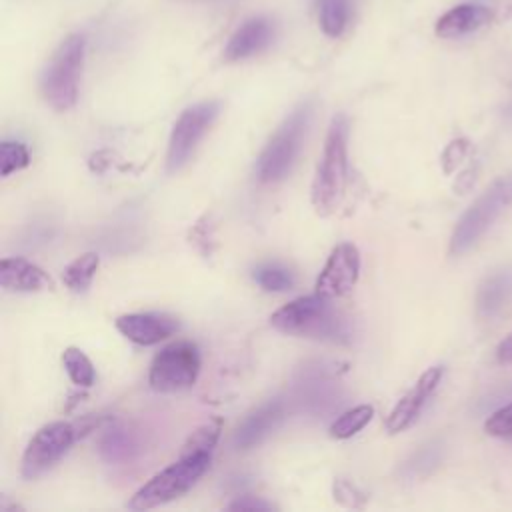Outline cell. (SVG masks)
I'll return each mask as SVG.
<instances>
[{
    "mask_svg": "<svg viewBox=\"0 0 512 512\" xmlns=\"http://www.w3.org/2000/svg\"><path fill=\"white\" fill-rule=\"evenodd\" d=\"M270 324L284 334L332 344H350L354 334L350 320L318 292L284 304L270 316Z\"/></svg>",
    "mask_w": 512,
    "mask_h": 512,
    "instance_id": "cell-1",
    "label": "cell"
},
{
    "mask_svg": "<svg viewBox=\"0 0 512 512\" xmlns=\"http://www.w3.org/2000/svg\"><path fill=\"white\" fill-rule=\"evenodd\" d=\"M348 184V122L344 114L332 118L322 158L312 182V206L318 214H332L346 192Z\"/></svg>",
    "mask_w": 512,
    "mask_h": 512,
    "instance_id": "cell-2",
    "label": "cell"
},
{
    "mask_svg": "<svg viewBox=\"0 0 512 512\" xmlns=\"http://www.w3.org/2000/svg\"><path fill=\"white\" fill-rule=\"evenodd\" d=\"M84 54L86 36L70 34L60 42V46L56 48V52L52 54L50 62L42 72V96L58 112L70 110L78 100V84L82 76Z\"/></svg>",
    "mask_w": 512,
    "mask_h": 512,
    "instance_id": "cell-3",
    "label": "cell"
},
{
    "mask_svg": "<svg viewBox=\"0 0 512 512\" xmlns=\"http://www.w3.org/2000/svg\"><path fill=\"white\" fill-rule=\"evenodd\" d=\"M212 454H188L178 456L176 462L154 474L148 482H144L128 500L130 510H148L170 500L180 498L188 492L200 476L210 468Z\"/></svg>",
    "mask_w": 512,
    "mask_h": 512,
    "instance_id": "cell-4",
    "label": "cell"
},
{
    "mask_svg": "<svg viewBox=\"0 0 512 512\" xmlns=\"http://www.w3.org/2000/svg\"><path fill=\"white\" fill-rule=\"evenodd\" d=\"M310 120H312V104L304 102L296 110H292L290 116L276 128L274 136L268 140V144L258 156V162H256L258 180L278 182L290 172L300 152Z\"/></svg>",
    "mask_w": 512,
    "mask_h": 512,
    "instance_id": "cell-5",
    "label": "cell"
},
{
    "mask_svg": "<svg viewBox=\"0 0 512 512\" xmlns=\"http://www.w3.org/2000/svg\"><path fill=\"white\" fill-rule=\"evenodd\" d=\"M512 202V176L496 180L458 220L452 240L450 254L466 252L498 218L502 208Z\"/></svg>",
    "mask_w": 512,
    "mask_h": 512,
    "instance_id": "cell-6",
    "label": "cell"
},
{
    "mask_svg": "<svg viewBox=\"0 0 512 512\" xmlns=\"http://www.w3.org/2000/svg\"><path fill=\"white\" fill-rule=\"evenodd\" d=\"M200 372V352L196 344L178 340L164 346L152 360L148 384L156 392H178L190 388Z\"/></svg>",
    "mask_w": 512,
    "mask_h": 512,
    "instance_id": "cell-7",
    "label": "cell"
},
{
    "mask_svg": "<svg viewBox=\"0 0 512 512\" xmlns=\"http://www.w3.org/2000/svg\"><path fill=\"white\" fill-rule=\"evenodd\" d=\"M218 110H220V104L210 100V102L194 104L178 116L168 140V154H166L168 172H176L188 162L198 142L208 132L214 118L218 116Z\"/></svg>",
    "mask_w": 512,
    "mask_h": 512,
    "instance_id": "cell-8",
    "label": "cell"
},
{
    "mask_svg": "<svg viewBox=\"0 0 512 512\" xmlns=\"http://www.w3.org/2000/svg\"><path fill=\"white\" fill-rule=\"evenodd\" d=\"M76 428L70 422H50L42 426L28 442L22 456V476L32 480L44 474L60 460L76 440Z\"/></svg>",
    "mask_w": 512,
    "mask_h": 512,
    "instance_id": "cell-9",
    "label": "cell"
},
{
    "mask_svg": "<svg viewBox=\"0 0 512 512\" xmlns=\"http://www.w3.org/2000/svg\"><path fill=\"white\" fill-rule=\"evenodd\" d=\"M358 274H360L358 248L350 242H342L330 252L316 280V292L328 298L344 296L354 288Z\"/></svg>",
    "mask_w": 512,
    "mask_h": 512,
    "instance_id": "cell-10",
    "label": "cell"
},
{
    "mask_svg": "<svg viewBox=\"0 0 512 512\" xmlns=\"http://www.w3.org/2000/svg\"><path fill=\"white\" fill-rule=\"evenodd\" d=\"M442 372H444L442 366H430L416 380V384L396 402V406L390 410V414L386 418V430L390 434L402 432L404 428H408L418 418L424 404L428 402V398L434 394L436 386L440 384Z\"/></svg>",
    "mask_w": 512,
    "mask_h": 512,
    "instance_id": "cell-11",
    "label": "cell"
},
{
    "mask_svg": "<svg viewBox=\"0 0 512 512\" xmlns=\"http://www.w3.org/2000/svg\"><path fill=\"white\" fill-rule=\"evenodd\" d=\"M116 328L130 342L140 346H152L160 340L172 336L178 330V322L166 314L154 312H138V314H122L116 318Z\"/></svg>",
    "mask_w": 512,
    "mask_h": 512,
    "instance_id": "cell-12",
    "label": "cell"
},
{
    "mask_svg": "<svg viewBox=\"0 0 512 512\" xmlns=\"http://www.w3.org/2000/svg\"><path fill=\"white\" fill-rule=\"evenodd\" d=\"M286 406L282 400H268L256 410H252L238 426L234 434V446L240 450H248L260 444L268 434H272L280 422L284 420Z\"/></svg>",
    "mask_w": 512,
    "mask_h": 512,
    "instance_id": "cell-13",
    "label": "cell"
},
{
    "mask_svg": "<svg viewBox=\"0 0 512 512\" xmlns=\"http://www.w3.org/2000/svg\"><path fill=\"white\" fill-rule=\"evenodd\" d=\"M274 38V24L264 16L248 18L230 36L224 56L226 60H244L262 52Z\"/></svg>",
    "mask_w": 512,
    "mask_h": 512,
    "instance_id": "cell-14",
    "label": "cell"
},
{
    "mask_svg": "<svg viewBox=\"0 0 512 512\" xmlns=\"http://www.w3.org/2000/svg\"><path fill=\"white\" fill-rule=\"evenodd\" d=\"M492 10L482 4H458L444 12L436 26L434 32L440 38H460L466 34H472L486 26L492 20Z\"/></svg>",
    "mask_w": 512,
    "mask_h": 512,
    "instance_id": "cell-15",
    "label": "cell"
},
{
    "mask_svg": "<svg viewBox=\"0 0 512 512\" xmlns=\"http://www.w3.org/2000/svg\"><path fill=\"white\" fill-rule=\"evenodd\" d=\"M0 284L12 292H38L52 290L54 284L50 276L26 258H2L0 262Z\"/></svg>",
    "mask_w": 512,
    "mask_h": 512,
    "instance_id": "cell-16",
    "label": "cell"
},
{
    "mask_svg": "<svg viewBox=\"0 0 512 512\" xmlns=\"http://www.w3.org/2000/svg\"><path fill=\"white\" fill-rule=\"evenodd\" d=\"M100 258L96 252H86L82 256H78L76 260H72L64 272H62V282L72 290V292H84L90 284L92 278L98 270Z\"/></svg>",
    "mask_w": 512,
    "mask_h": 512,
    "instance_id": "cell-17",
    "label": "cell"
},
{
    "mask_svg": "<svg viewBox=\"0 0 512 512\" xmlns=\"http://www.w3.org/2000/svg\"><path fill=\"white\" fill-rule=\"evenodd\" d=\"M222 432V420L220 418H212L208 422H204L202 426H198L182 444L180 448V456H188V454H212L218 438Z\"/></svg>",
    "mask_w": 512,
    "mask_h": 512,
    "instance_id": "cell-18",
    "label": "cell"
},
{
    "mask_svg": "<svg viewBox=\"0 0 512 512\" xmlns=\"http://www.w3.org/2000/svg\"><path fill=\"white\" fill-rule=\"evenodd\" d=\"M348 0H318V22L326 36L338 38L348 24Z\"/></svg>",
    "mask_w": 512,
    "mask_h": 512,
    "instance_id": "cell-19",
    "label": "cell"
},
{
    "mask_svg": "<svg viewBox=\"0 0 512 512\" xmlns=\"http://www.w3.org/2000/svg\"><path fill=\"white\" fill-rule=\"evenodd\" d=\"M374 416V408L370 404H360L354 406L346 412H342L332 424H330V436L344 440L354 436L356 432H360Z\"/></svg>",
    "mask_w": 512,
    "mask_h": 512,
    "instance_id": "cell-20",
    "label": "cell"
},
{
    "mask_svg": "<svg viewBox=\"0 0 512 512\" xmlns=\"http://www.w3.org/2000/svg\"><path fill=\"white\" fill-rule=\"evenodd\" d=\"M62 364L70 376V380L76 384V386H82V388H88L94 384V378H96V372H94V366L90 362V358L76 346H68L64 352H62Z\"/></svg>",
    "mask_w": 512,
    "mask_h": 512,
    "instance_id": "cell-21",
    "label": "cell"
},
{
    "mask_svg": "<svg viewBox=\"0 0 512 512\" xmlns=\"http://www.w3.org/2000/svg\"><path fill=\"white\" fill-rule=\"evenodd\" d=\"M136 450L134 438L128 430L124 428H114L108 430L102 440H100V452L108 462H120V460H128L130 454Z\"/></svg>",
    "mask_w": 512,
    "mask_h": 512,
    "instance_id": "cell-22",
    "label": "cell"
},
{
    "mask_svg": "<svg viewBox=\"0 0 512 512\" xmlns=\"http://www.w3.org/2000/svg\"><path fill=\"white\" fill-rule=\"evenodd\" d=\"M254 280L260 288L268 292H286L294 286V276L288 268L276 266V264H266L254 270Z\"/></svg>",
    "mask_w": 512,
    "mask_h": 512,
    "instance_id": "cell-23",
    "label": "cell"
},
{
    "mask_svg": "<svg viewBox=\"0 0 512 512\" xmlns=\"http://www.w3.org/2000/svg\"><path fill=\"white\" fill-rule=\"evenodd\" d=\"M30 164L28 148L22 142L4 140L0 144V172L2 176H10L12 172H18Z\"/></svg>",
    "mask_w": 512,
    "mask_h": 512,
    "instance_id": "cell-24",
    "label": "cell"
},
{
    "mask_svg": "<svg viewBox=\"0 0 512 512\" xmlns=\"http://www.w3.org/2000/svg\"><path fill=\"white\" fill-rule=\"evenodd\" d=\"M484 432L488 436L512 442V402L492 412L484 422Z\"/></svg>",
    "mask_w": 512,
    "mask_h": 512,
    "instance_id": "cell-25",
    "label": "cell"
},
{
    "mask_svg": "<svg viewBox=\"0 0 512 512\" xmlns=\"http://www.w3.org/2000/svg\"><path fill=\"white\" fill-rule=\"evenodd\" d=\"M334 498L348 508H360L364 504V494L350 480L344 478H338L334 482Z\"/></svg>",
    "mask_w": 512,
    "mask_h": 512,
    "instance_id": "cell-26",
    "label": "cell"
},
{
    "mask_svg": "<svg viewBox=\"0 0 512 512\" xmlns=\"http://www.w3.org/2000/svg\"><path fill=\"white\" fill-rule=\"evenodd\" d=\"M466 150H468V142H466V140H462V138H460V140L450 142V144H448V148L444 150V156H442L444 170H446V172H452V170H454V166L464 158Z\"/></svg>",
    "mask_w": 512,
    "mask_h": 512,
    "instance_id": "cell-27",
    "label": "cell"
},
{
    "mask_svg": "<svg viewBox=\"0 0 512 512\" xmlns=\"http://www.w3.org/2000/svg\"><path fill=\"white\" fill-rule=\"evenodd\" d=\"M274 506L270 502H264L254 496H240L232 504H228V510H272Z\"/></svg>",
    "mask_w": 512,
    "mask_h": 512,
    "instance_id": "cell-28",
    "label": "cell"
},
{
    "mask_svg": "<svg viewBox=\"0 0 512 512\" xmlns=\"http://www.w3.org/2000/svg\"><path fill=\"white\" fill-rule=\"evenodd\" d=\"M496 360L500 364H512V334H508L496 348Z\"/></svg>",
    "mask_w": 512,
    "mask_h": 512,
    "instance_id": "cell-29",
    "label": "cell"
}]
</instances>
